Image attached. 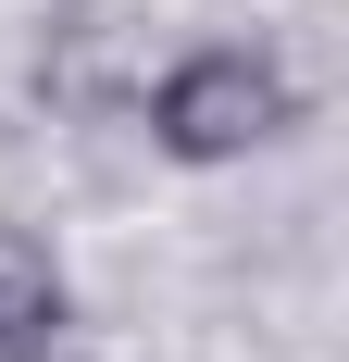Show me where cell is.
I'll return each instance as SVG.
<instances>
[{"mask_svg":"<svg viewBox=\"0 0 349 362\" xmlns=\"http://www.w3.org/2000/svg\"><path fill=\"white\" fill-rule=\"evenodd\" d=\"M300 125V75L262 50V37H200V50H174L162 75H138V138L187 175L212 163H249V150H275Z\"/></svg>","mask_w":349,"mask_h":362,"instance_id":"obj_1","label":"cell"},{"mask_svg":"<svg viewBox=\"0 0 349 362\" xmlns=\"http://www.w3.org/2000/svg\"><path fill=\"white\" fill-rule=\"evenodd\" d=\"M75 350V262L50 250V225L0 213V362H63Z\"/></svg>","mask_w":349,"mask_h":362,"instance_id":"obj_2","label":"cell"},{"mask_svg":"<svg viewBox=\"0 0 349 362\" xmlns=\"http://www.w3.org/2000/svg\"><path fill=\"white\" fill-rule=\"evenodd\" d=\"M37 100H50V112H112V100H138L125 25H112L100 0H63V13H50V37H37Z\"/></svg>","mask_w":349,"mask_h":362,"instance_id":"obj_3","label":"cell"}]
</instances>
